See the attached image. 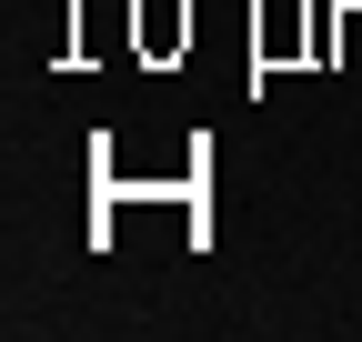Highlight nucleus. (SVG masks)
<instances>
[{
    "label": "nucleus",
    "instance_id": "1",
    "mask_svg": "<svg viewBox=\"0 0 362 342\" xmlns=\"http://www.w3.org/2000/svg\"><path fill=\"white\" fill-rule=\"evenodd\" d=\"M141 40H151V51H171V40H192V11H171V0H151V11H141Z\"/></svg>",
    "mask_w": 362,
    "mask_h": 342
}]
</instances>
